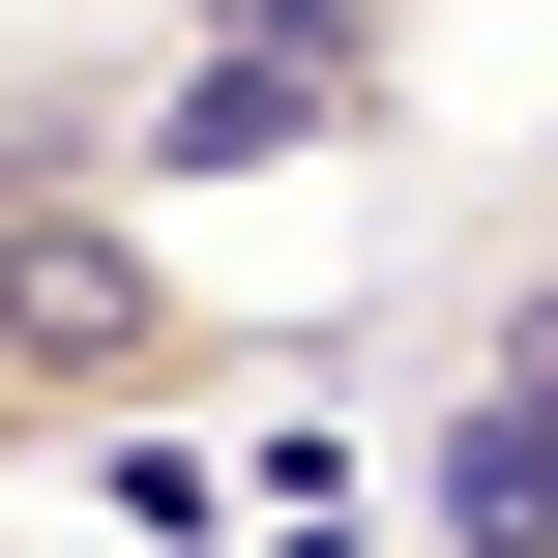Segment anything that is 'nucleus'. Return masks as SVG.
Here are the masks:
<instances>
[{
  "instance_id": "obj_3",
  "label": "nucleus",
  "mask_w": 558,
  "mask_h": 558,
  "mask_svg": "<svg viewBox=\"0 0 558 558\" xmlns=\"http://www.w3.org/2000/svg\"><path fill=\"white\" fill-rule=\"evenodd\" d=\"M412 558H558V235H500L441 294V383H412Z\"/></svg>"
},
{
  "instance_id": "obj_4",
  "label": "nucleus",
  "mask_w": 558,
  "mask_h": 558,
  "mask_svg": "<svg viewBox=\"0 0 558 558\" xmlns=\"http://www.w3.org/2000/svg\"><path fill=\"white\" fill-rule=\"evenodd\" d=\"M0 558H29V530H0Z\"/></svg>"
},
{
  "instance_id": "obj_2",
  "label": "nucleus",
  "mask_w": 558,
  "mask_h": 558,
  "mask_svg": "<svg viewBox=\"0 0 558 558\" xmlns=\"http://www.w3.org/2000/svg\"><path fill=\"white\" fill-rule=\"evenodd\" d=\"M353 147H412V0H177L118 59V206H177V177H353Z\"/></svg>"
},
{
  "instance_id": "obj_1",
  "label": "nucleus",
  "mask_w": 558,
  "mask_h": 558,
  "mask_svg": "<svg viewBox=\"0 0 558 558\" xmlns=\"http://www.w3.org/2000/svg\"><path fill=\"white\" fill-rule=\"evenodd\" d=\"M206 383H235V294L177 265V206L29 177V206H0V500H29L59 441H177Z\"/></svg>"
}]
</instances>
